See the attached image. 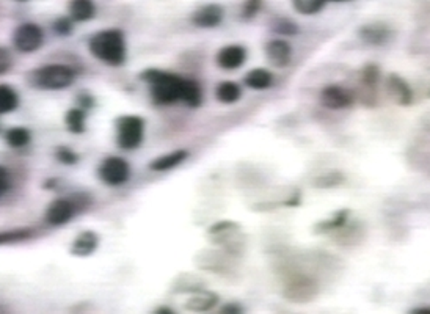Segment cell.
I'll return each mask as SVG.
<instances>
[{"label": "cell", "instance_id": "cell-20", "mask_svg": "<svg viewBox=\"0 0 430 314\" xmlns=\"http://www.w3.org/2000/svg\"><path fill=\"white\" fill-rule=\"evenodd\" d=\"M66 126L71 132L74 134H82L85 131V115L78 108H71V110L66 113Z\"/></svg>", "mask_w": 430, "mask_h": 314}, {"label": "cell", "instance_id": "cell-9", "mask_svg": "<svg viewBox=\"0 0 430 314\" xmlns=\"http://www.w3.org/2000/svg\"><path fill=\"white\" fill-rule=\"evenodd\" d=\"M247 58V51L242 46H226L219 52L217 56V63H219L220 68L231 71L238 69L242 65L245 63Z\"/></svg>", "mask_w": 430, "mask_h": 314}, {"label": "cell", "instance_id": "cell-3", "mask_svg": "<svg viewBox=\"0 0 430 314\" xmlns=\"http://www.w3.org/2000/svg\"><path fill=\"white\" fill-rule=\"evenodd\" d=\"M74 82V71L63 65H49L32 72V83L42 90H63Z\"/></svg>", "mask_w": 430, "mask_h": 314}, {"label": "cell", "instance_id": "cell-25", "mask_svg": "<svg viewBox=\"0 0 430 314\" xmlns=\"http://www.w3.org/2000/svg\"><path fill=\"white\" fill-rule=\"evenodd\" d=\"M263 0H247V2L242 5V17L245 19H251L253 16L258 15L259 8H261Z\"/></svg>", "mask_w": 430, "mask_h": 314}, {"label": "cell", "instance_id": "cell-8", "mask_svg": "<svg viewBox=\"0 0 430 314\" xmlns=\"http://www.w3.org/2000/svg\"><path fill=\"white\" fill-rule=\"evenodd\" d=\"M72 215H74V204L63 198L52 201L46 210V220L51 225H65L71 220Z\"/></svg>", "mask_w": 430, "mask_h": 314}, {"label": "cell", "instance_id": "cell-12", "mask_svg": "<svg viewBox=\"0 0 430 314\" xmlns=\"http://www.w3.org/2000/svg\"><path fill=\"white\" fill-rule=\"evenodd\" d=\"M99 238L93 231H83L76 238L71 247V253L76 256H90L92 253L98 249Z\"/></svg>", "mask_w": 430, "mask_h": 314}, {"label": "cell", "instance_id": "cell-32", "mask_svg": "<svg viewBox=\"0 0 430 314\" xmlns=\"http://www.w3.org/2000/svg\"><path fill=\"white\" fill-rule=\"evenodd\" d=\"M157 313H172V310H157Z\"/></svg>", "mask_w": 430, "mask_h": 314}, {"label": "cell", "instance_id": "cell-19", "mask_svg": "<svg viewBox=\"0 0 430 314\" xmlns=\"http://www.w3.org/2000/svg\"><path fill=\"white\" fill-rule=\"evenodd\" d=\"M19 104L16 92L8 85H0V115L13 112Z\"/></svg>", "mask_w": 430, "mask_h": 314}, {"label": "cell", "instance_id": "cell-31", "mask_svg": "<svg viewBox=\"0 0 430 314\" xmlns=\"http://www.w3.org/2000/svg\"><path fill=\"white\" fill-rule=\"evenodd\" d=\"M234 308H235V306H226V308H223L222 311H223V313H229V311H231V313H234V311H240V310H234Z\"/></svg>", "mask_w": 430, "mask_h": 314}, {"label": "cell", "instance_id": "cell-16", "mask_svg": "<svg viewBox=\"0 0 430 314\" xmlns=\"http://www.w3.org/2000/svg\"><path fill=\"white\" fill-rule=\"evenodd\" d=\"M215 94H217V99L223 102V104H234L235 101L240 99L242 92L238 83L223 82L219 87H217Z\"/></svg>", "mask_w": 430, "mask_h": 314}, {"label": "cell", "instance_id": "cell-14", "mask_svg": "<svg viewBox=\"0 0 430 314\" xmlns=\"http://www.w3.org/2000/svg\"><path fill=\"white\" fill-rule=\"evenodd\" d=\"M185 157H187V151H184V149L174 151V153H172V154L157 157L156 160L151 162V168H153V170H156V172L172 170V168L178 167L181 162L185 160Z\"/></svg>", "mask_w": 430, "mask_h": 314}, {"label": "cell", "instance_id": "cell-28", "mask_svg": "<svg viewBox=\"0 0 430 314\" xmlns=\"http://www.w3.org/2000/svg\"><path fill=\"white\" fill-rule=\"evenodd\" d=\"M11 68V57L10 53L0 47V74H5Z\"/></svg>", "mask_w": 430, "mask_h": 314}, {"label": "cell", "instance_id": "cell-5", "mask_svg": "<svg viewBox=\"0 0 430 314\" xmlns=\"http://www.w3.org/2000/svg\"><path fill=\"white\" fill-rule=\"evenodd\" d=\"M129 164L121 157H107L99 168V178L110 185L124 184L129 179Z\"/></svg>", "mask_w": 430, "mask_h": 314}, {"label": "cell", "instance_id": "cell-21", "mask_svg": "<svg viewBox=\"0 0 430 314\" xmlns=\"http://www.w3.org/2000/svg\"><path fill=\"white\" fill-rule=\"evenodd\" d=\"M325 3L326 0H292L294 8L301 15H316Z\"/></svg>", "mask_w": 430, "mask_h": 314}, {"label": "cell", "instance_id": "cell-7", "mask_svg": "<svg viewBox=\"0 0 430 314\" xmlns=\"http://www.w3.org/2000/svg\"><path fill=\"white\" fill-rule=\"evenodd\" d=\"M223 19V8L220 5H204L199 10H197L192 16V22L195 24L197 27L201 28H212L217 27Z\"/></svg>", "mask_w": 430, "mask_h": 314}, {"label": "cell", "instance_id": "cell-30", "mask_svg": "<svg viewBox=\"0 0 430 314\" xmlns=\"http://www.w3.org/2000/svg\"><path fill=\"white\" fill-rule=\"evenodd\" d=\"M415 314H430V308H420V310H415Z\"/></svg>", "mask_w": 430, "mask_h": 314}, {"label": "cell", "instance_id": "cell-17", "mask_svg": "<svg viewBox=\"0 0 430 314\" xmlns=\"http://www.w3.org/2000/svg\"><path fill=\"white\" fill-rule=\"evenodd\" d=\"M181 101H184L185 104L190 107H198L199 104H201V88H199V85L195 81L184 78L183 96H181Z\"/></svg>", "mask_w": 430, "mask_h": 314}, {"label": "cell", "instance_id": "cell-2", "mask_svg": "<svg viewBox=\"0 0 430 314\" xmlns=\"http://www.w3.org/2000/svg\"><path fill=\"white\" fill-rule=\"evenodd\" d=\"M90 51L102 62L118 66L126 58L124 36L119 30H104V32L96 33L90 41Z\"/></svg>", "mask_w": 430, "mask_h": 314}, {"label": "cell", "instance_id": "cell-24", "mask_svg": "<svg viewBox=\"0 0 430 314\" xmlns=\"http://www.w3.org/2000/svg\"><path fill=\"white\" fill-rule=\"evenodd\" d=\"M361 35H363V38L369 41V43H383L388 32H386L383 27L375 28L374 26H367L366 28L361 30Z\"/></svg>", "mask_w": 430, "mask_h": 314}, {"label": "cell", "instance_id": "cell-13", "mask_svg": "<svg viewBox=\"0 0 430 314\" xmlns=\"http://www.w3.org/2000/svg\"><path fill=\"white\" fill-rule=\"evenodd\" d=\"M69 15L74 21H90L96 15V5L93 0H71Z\"/></svg>", "mask_w": 430, "mask_h": 314}, {"label": "cell", "instance_id": "cell-34", "mask_svg": "<svg viewBox=\"0 0 430 314\" xmlns=\"http://www.w3.org/2000/svg\"><path fill=\"white\" fill-rule=\"evenodd\" d=\"M19 2H26V0H19Z\"/></svg>", "mask_w": 430, "mask_h": 314}, {"label": "cell", "instance_id": "cell-27", "mask_svg": "<svg viewBox=\"0 0 430 314\" xmlns=\"http://www.w3.org/2000/svg\"><path fill=\"white\" fill-rule=\"evenodd\" d=\"M57 157H58L60 162H63V164H66V165H72V164H76V162H77L76 153H72L71 149L65 148V147L60 148L57 151Z\"/></svg>", "mask_w": 430, "mask_h": 314}, {"label": "cell", "instance_id": "cell-11", "mask_svg": "<svg viewBox=\"0 0 430 314\" xmlns=\"http://www.w3.org/2000/svg\"><path fill=\"white\" fill-rule=\"evenodd\" d=\"M267 60L275 68H284L290 62V46L286 41L276 40L265 47Z\"/></svg>", "mask_w": 430, "mask_h": 314}, {"label": "cell", "instance_id": "cell-10", "mask_svg": "<svg viewBox=\"0 0 430 314\" xmlns=\"http://www.w3.org/2000/svg\"><path fill=\"white\" fill-rule=\"evenodd\" d=\"M322 102L329 108H346L352 106L354 98L342 87L330 85L322 92Z\"/></svg>", "mask_w": 430, "mask_h": 314}, {"label": "cell", "instance_id": "cell-18", "mask_svg": "<svg viewBox=\"0 0 430 314\" xmlns=\"http://www.w3.org/2000/svg\"><path fill=\"white\" fill-rule=\"evenodd\" d=\"M390 92L392 96H395V99L399 102V104H402V106L410 104L411 92L407 83H405L402 78H399L397 76H391Z\"/></svg>", "mask_w": 430, "mask_h": 314}, {"label": "cell", "instance_id": "cell-1", "mask_svg": "<svg viewBox=\"0 0 430 314\" xmlns=\"http://www.w3.org/2000/svg\"><path fill=\"white\" fill-rule=\"evenodd\" d=\"M142 78L151 85V94L157 104H173L183 96L184 78L176 74L148 69L143 72Z\"/></svg>", "mask_w": 430, "mask_h": 314}, {"label": "cell", "instance_id": "cell-26", "mask_svg": "<svg viewBox=\"0 0 430 314\" xmlns=\"http://www.w3.org/2000/svg\"><path fill=\"white\" fill-rule=\"evenodd\" d=\"M53 30H56L58 35H69L72 32V22L68 17H60V19L53 22Z\"/></svg>", "mask_w": 430, "mask_h": 314}, {"label": "cell", "instance_id": "cell-33", "mask_svg": "<svg viewBox=\"0 0 430 314\" xmlns=\"http://www.w3.org/2000/svg\"><path fill=\"white\" fill-rule=\"evenodd\" d=\"M326 2H329V0H326ZM335 2H341V0H335Z\"/></svg>", "mask_w": 430, "mask_h": 314}, {"label": "cell", "instance_id": "cell-23", "mask_svg": "<svg viewBox=\"0 0 430 314\" xmlns=\"http://www.w3.org/2000/svg\"><path fill=\"white\" fill-rule=\"evenodd\" d=\"M30 236H32V233L27 231V229H19V231H5V233H0V245L22 242V240L28 239Z\"/></svg>", "mask_w": 430, "mask_h": 314}, {"label": "cell", "instance_id": "cell-29", "mask_svg": "<svg viewBox=\"0 0 430 314\" xmlns=\"http://www.w3.org/2000/svg\"><path fill=\"white\" fill-rule=\"evenodd\" d=\"M10 187V178H8V172L5 170L3 167H0V197L3 195L5 192L8 190Z\"/></svg>", "mask_w": 430, "mask_h": 314}, {"label": "cell", "instance_id": "cell-22", "mask_svg": "<svg viewBox=\"0 0 430 314\" xmlns=\"http://www.w3.org/2000/svg\"><path fill=\"white\" fill-rule=\"evenodd\" d=\"M7 142L10 147L22 148L30 142V132L24 128H15L7 132Z\"/></svg>", "mask_w": 430, "mask_h": 314}, {"label": "cell", "instance_id": "cell-4", "mask_svg": "<svg viewBox=\"0 0 430 314\" xmlns=\"http://www.w3.org/2000/svg\"><path fill=\"white\" fill-rule=\"evenodd\" d=\"M143 140V119L140 117H123L118 119V144L124 149L140 147Z\"/></svg>", "mask_w": 430, "mask_h": 314}, {"label": "cell", "instance_id": "cell-15", "mask_svg": "<svg viewBox=\"0 0 430 314\" xmlns=\"http://www.w3.org/2000/svg\"><path fill=\"white\" fill-rule=\"evenodd\" d=\"M272 81H274V77H272L270 72L267 69H263V68L251 69L245 76L247 87H250L253 90H265V88H269L272 85Z\"/></svg>", "mask_w": 430, "mask_h": 314}, {"label": "cell", "instance_id": "cell-6", "mask_svg": "<svg viewBox=\"0 0 430 314\" xmlns=\"http://www.w3.org/2000/svg\"><path fill=\"white\" fill-rule=\"evenodd\" d=\"M15 46L17 47V51L21 52H35L36 49H40L42 44V30L36 26V24L27 22L22 24L21 27H17L15 32Z\"/></svg>", "mask_w": 430, "mask_h": 314}]
</instances>
